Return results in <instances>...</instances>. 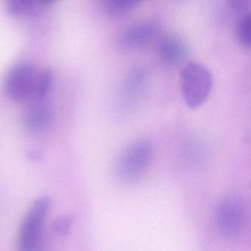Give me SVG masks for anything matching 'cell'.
Masks as SVG:
<instances>
[{
	"mask_svg": "<svg viewBox=\"0 0 251 251\" xmlns=\"http://www.w3.org/2000/svg\"><path fill=\"white\" fill-rule=\"evenodd\" d=\"M50 206L48 196L40 197L32 204L20 225L17 251H41L45 220Z\"/></svg>",
	"mask_w": 251,
	"mask_h": 251,
	"instance_id": "cell-1",
	"label": "cell"
},
{
	"mask_svg": "<svg viewBox=\"0 0 251 251\" xmlns=\"http://www.w3.org/2000/svg\"><path fill=\"white\" fill-rule=\"evenodd\" d=\"M213 86L212 75L198 62H189L180 73V89L185 103L189 108H197L205 102Z\"/></svg>",
	"mask_w": 251,
	"mask_h": 251,
	"instance_id": "cell-2",
	"label": "cell"
},
{
	"mask_svg": "<svg viewBox=\"0 0 251 251\" xmlns=\"http://www.w3.org/2000/svg\"><path fill=\"white\" fill-rule=\"evenodd\" d=\"M153 151L151 144L145 139L130 144L117 158L116 172L119 177L126 181L139 178L149 167Z\"/></svg>",
	"mask_w": 251,
	"mask_h": 251,
	"instance_id": "cell-3",
	"label": "cell"
},
{
	"mask_svg": "<svg viewBox=\"0 0 251 251\" xmlns=\"http://www.w3.org/2000/svg\"><path fill=\"white\" fill-rule=\"evenodd\" d=\"M38 71L39 70L28 61H20L13 64L4 80L6 95L16 101L34 98Z\"/></svg>",
	"mask_w": 251,
	"mask_h": 251,
	"instance_id": "cell-4",
	"label": "cell"
},
{
	"mask_svg": "<svg viewBox=\"0 0 251 251\" xmlns=\"http://www.w3.org/2000/svg\"><path fill=\"white\" fill-rule=\"evenodd\" d=\"M247 218L243 201L237 197H226L217 207L216 223L219 231L224 236L230 237L240 233L246 225Z\"/></svg>",
	"mask_w": 251,
	"mask_h": 251,
	"instance_id": "cell-5",
	"label": "cell"
},
{
	"mask_svg": "<svg viewBox=\"0 0 251 251\" xmlns=\"http://www.w3.org/2000/svg\"><path fill=\"white\" fill-rule=\"evenodd\" d=\"M158 31V26L152 20L136 22L120 33L118 42L124 48H140L149 43Z\"/></svg>",
	"mask_w": 251,
	"mask_h": 251,
	"instance_id": "cell-6",
	"label": "cell"
},
{
	"mask_svg": "<svg viewBox=\"0 0 251 251\" xmlns=\"http://www.w3.org/2000/svg\"><path fill=\"white\" fill-rule=\"evenodd\" d=\"M52 123L51 108L45 104L31 105L25 111L22 118L23 128L30 135L43 134Z\"/></svg>",
	"mask_w": 251,
	"mask_h": 251,
	"instance_id": "cell-7",
	"label": "cell"
},
{
	"mask_svg": "<svg viewBox=\"0 0 251 251\" xmlns=\"http://www.w3.org/2000/svg\"><path fill=\"white\" fill-rule=\"evenodd\" d=\"M157 49L160 58L169 65L176 66L185 61L189 48L187 44L180 36L167 35L159 39Z\"/></svg>",
	"mask_w": 251,
	"mask_h": 251,
	"instance_id": "cell-8",
	"label": "cell"
},
{
	"mask_svg": "<svg viewBox=\"0 0 251 251\" xmlns=\"http://www.w3.org/2000/svg\"><path fill=\"white\" fill-rule=\"evenodd\" d=\"M52 3V0H8L6 10L13 16L31 14Z\"/></svg>",
	"mask_w": 251,
	"mask_h": 251,
	"instance_id": "cell-9",
	"label": "cell"
},
{
	"mask_svg": "<svg viewBox=\"0 0 251 251\" xmlns=\"http://www.w3.org/2000/svg\"><path fill=\"white\" fill-rule=\"evenodd\" d=\"M52 80L53 74L50 69L45 67L39 70L36 77L34 98H42L46 96L52 86Z\"/></svg>",
	"mask_w": 251,
	"mask_h": 251,
	"instance_id": "cell-10",
	"label": "cell"
},
{
	"mask_svg": "<svg viewBox=\"0 0 251 251\" xmlns=\"http://www.w3.org/2000/svg\"><path fill=\"white\" fill-rule=\"evenodd\" d=\"M236 36L241 45L251 48V12L244 15L238 22Z\"/></svg>",
	"mask_w": 251,
	"mask_h": 251,
	"instance_id": "cell-11",
	"label": "cell"
},
{
	"mask_svg": "<svg viewBox=\"0 0 251 251\" xmlns=\"http://www.w3.org/2000/svg\"><path fill=\"white\" fill-rule=\"evenodd\" d=\"M148 73L143 68L132 70L126 80V89L130 92H134L143 87L148 80Z\"/></svg>",
	"mask_w": 251,
	"mask_h": 251,
	"instance_id": "cell-12",
	"label": "cell"
},
{
	"mask_svg": "<svg viewBox=\"0 0 251 251\" xmlns=\"http://www.w3.org/2000/svg\"><path fill=\"white\" fill-rule=\"evenodd\" d=\"M139 0H104V7L114 14H123L139 3Z\"/></svg>",
	"mask_w": 251,
	"mask_h": 251,
	"instance_id": "cell-13",
	"label": "cell"
},
{
	"mask_svg": "<svg viewBox=\"0 0 251 251\" xmlns=\"http://www.w3.org/2000/svg\"><path fill=\"white\" fill-rule=\"evenodd\" d=\"M73 223V216H61L58 217L52 223V230L59 236H65L70 232Z\"/></svg>",
	"mask_w": 251,
	"mask_h": 251,
	"instance_id": "cell-14",
	"label": "cell"
},
{
	"mask_svg": "<svg viewBox=\"0 0 251 251\" xmlns=\"http://www.w3.org/2000/svg\"><path fill=\"white\" fill-rule=\"evenodd\" d=\"M228 5L234 10H242L248 7L249 2L246 0H230L227 2Z\"/></svg>",
	"mask_w": 251,
	"mask_h": 251,
	"instance_id": "cell-15",
	"label": "cell"
},
{
	"mask_svg": "<svg viewBox=\"0 0 251 251\" xmlns=\"http://www.w3.org/2000/svg\"></svg>",
	"mask_w": 251,
	"mask_h": 251,
	"instance_id": "cell-16",
	"label": "cell"
}]
</instances>
